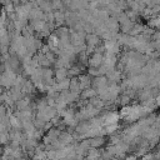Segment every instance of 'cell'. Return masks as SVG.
Listing matches in <instances>:
<instances>
[{"mask_svg":"<svg viewBox=\"0 0 160 160\" xmlns=\"http://www.w3.org/2000/svg\"><path fill=\"white\" fill-rule=\"evenodd\" d=\"M9 131H1L0 132V145H6L9 142Z\"/></svg>","mask_w":160,"mask_h":160,"instance_id":"obj_2","label":"cell"},{"mask_svg":"<svg viewBox=\"0 0 160 160\" xmlns=\"http://www.w3.org/2000/svg\"><path fill=\"white\" fill-rule=\"evenodd\" d=\"M66 75H68V74H66V70H65V69H59V70L56 71V78H58L60 81H62V80L66 78Z\"/></svg>","mask_w":160,"mask_h":160,"instance_id":"obj_3","label":"cell"},{"mask_svg":"<svg viewBox=\"0 0 160 160\" xmlns=\"http://www.w3.org/2000/svg\"><path fill=\"white\" fill-rule=\"evenodd\" d=\"M95 94V91L94 90H91V89H89V90H85L84 91V96H86V98H90V96H92Z\"/></svg>","mask_w":160,"mask_h":160,"instance_id":"obj_5","label":"cell"},{"mask_svg":"<svg viewBox=\"0 0 160 160\" xmlns=\"http://www.w3.org/2000/svg\"><path fill=\"white\" fill-rule=\"evenodd\" d=\"M88 42H89L90 45H95V44L99 42V38H98L96 35H89V36H88Z\"/></svg>","mask_w":160,"mask_h":160,"instance_id":"obj_4","label":"cell"},{"mask_svg":"<svg viewBox=\"0 0 160 160\" xmlns=\"http://www.w3.org/2000/svg\"><path fill=\"white\" fill-rule=\"evenodd\" d=\"M90 65L91 66H94V68H96V66H100V64L102 62V56L100 55V54H95L91 59H90Z\"/></svg>","mask_w":160,"mask_h":160,"instance_id":"obj_1","label":"cell"},{"mask_svg":"<svg viewBox=\"0 0 160 160\" xmlns=\"http://www.w3.org/2000/svg\"><path fill=\"white\" fill-rule=\"evenodd\" d=\"M20 160H26V159H20Z\"/></svg>","mask_w":160,"mask_h":160,"instance_id":"obj_7","label":"cell"},{"mask_svg":"<svg viewBox=\"0 0 160 160\" xmlns=\"http://www.w3.org/2000/svg\"><path fill=\"white\" fill-rule=\"evenodd\" d=\"M1 102H2V96L0 95V105H1Z\"/></svg>","mask_w":160,"mask_h":160,"instance_id":"obj_6","label":"cell"}]
</instances>
